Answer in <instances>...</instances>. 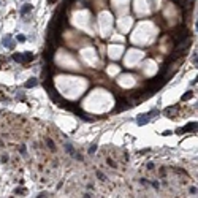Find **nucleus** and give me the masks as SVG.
<instances>
[{
	"instance_id": "1",
	"label": "nucleus",
	"mask_w": 198,
	"mask_h": 198,
	"mask_svg": "<svg viewBox=\"0 0 198 198\" xmlns=\"http://www.w3.org/2000/svg\"><path fill=\"white\" fill-rule=\"evenodd\" d=\"M189 48H190V37H187L186 40H182V41H179V43H176V49L173 51V59H178L179 55H182Z\"/></svg>"
},
{
	"instance_id": "2",
	"label": "nucleus",
	"mask_w": 198,
	"mask_h": 198,
	"mask_svg": "<svg viewBox=\"0 0 198 198\" xmlns=\"http://www.w3.org/2000/svg\"><path fill=\"white\" fill-rule=\"evenodd\" d=\"M32 59H33L32 52H16V54H13V60H16L19 63H29Z\"/></svg>"
},
{
	"instance_id": "3",
	"label": "nucleus",
	"mask_w": 198,
	"mask_h": 198,
	"mask_svg": "<svg viewBox=\"0 0 198 198\" xmlns=\"http://www.w3.org/2000/svg\"><path fill=\"white\" fill-rule=\"evenodd\" d=\"M187 37H189V30L186 29V27H179V29L173 33V40L176 41V43H179V41L186 40Z\"/></svg>"
},
{
	"instance_id": "4",
	"label": "nucleus",
	"mask_w": 198,
	"mask_h": 198,
	"mask_svg": "<svg viewBox=\"0 0 198 198\" xmlns=\"http://www.w3.org/2000/svg\"><path fill=\"white\" fill-rule=\"evenodd\" d=\"M155 114H159L157 109H154V111H151V112H146V114H139V116L136 117V119H138L136 124H138V125H144V124L149 122V119H151L152 116H155Z\"/></svg>"
},
{
	"instance_id": "5",
	"label": "nucleus",
	"mask_w": 198,
	"mask_h": 198,
	"mask_svg": "<svg viewBox=\"0 0 198 198\" xmlns=\"http://www.w3.org/2000/svg\"><path fill=\"white\" fill-rule=\"evenodd\" d=\"M129 108H130V103L127 102L125 98H122V97H121V98L117 100V108H116L114 111H116V112H119V111H125V109H129Z\"/></svg>"
},
{
	"instance_id": "6",
	"label": "nucleus",
	"mask_w": 198,
	"mask_h": 198,
	"mask_svg": "<svg viewBox=\"0 0 198 198\" xmlns=\"http://www.w3.org/2000/svg\"><path fill=\"white\" fill-rule=\"evenodd\" d=\"M176 2H178L181 8L186 10V11L192 10V6H193V0H176Z\"/></svg>"
},
{
	"instance_id": "7",
	"label": "nucleus",
	"mask_w": 198,
	"mask_h": 198,
	"mask_svg": "<svg viewBox=\"0 0 198 198\" xmlns=\"http://www.w3.org/2000/svg\"><path fill=\"white\" fill-rule=\"evenodd\" d=\"M2 45H3L5 48H8V49H13V48H15V43H13L11 35H5L3 40H2Z\"/></svg>"
},
{
	"instance_id": "8",
	"label": "nucleus",
	"mask_w": 198,
	"mask_h": 198,
	"mask_svg": "<svg viewBox=\"0 0 198 198\" xmlns=\"http://www.w3.org/2000/svg\"><path fill=\"white\" fill-rule=\"evenodd\" d=\"M196 129V122H189L186 127H182V129L178 130V133H186V132H190V130H193Z\"/></svg>"
},
{
	"instance_id": "9",
	"label": "nucleus",
	"mask_w": 198,
	"mask_h": 198,
	"mask_svg": "<svg viewBox=\"0 0 198 198\" xmlns=\"http://www.w3.org/2000/svg\"><path fill=\"white\" fill-rule=\"evenodd\" d=\"M178 111H179V106H176V105H174V106H171V108H166V109H165V116H168V117H173V116H174Z\"/></svg>"
},
{
	"instance_id": "10",
	"label": "nucleus",
	"mask_w": 198,
	"mask_h": 198,
	"mask_svg": "<svg viewBox=\"0 0 198 198\" xmlns=\"http://www.w3.org/2000/svg\"><path fill=\"white\" fill-rule=\"evenodd\" d=\"M37 84H38L37 78H30V79L25 82V87H27V89H30V87H35V86H37Z\"/></svg>"
},
{
	"instance_id": "11",
	"label": "nucleus",
	"mask_w": 198,
	"mask_h": 198,
	"mask_svg": "<svg viewBox=\"0 0 198 198\" xmlns=\"http://www.w3.org/2000/svg\"><path fill=\"white\" fill-rule=\"evenodd\" d=\"M30 10H32V5H24V6H22V8H21V15H22V16H24V15H25V13H29Z\"/></svg>"
},
{
	"instance_id": "12",
	"label": "nucleus",
	"mask_w": 198,
	"mask_h": 198,
	"mask_svg": "<svg viewBox=\"0 0 198 198\" xmlns=\"http://www.w3.org/2000/svg\"><path fill=\"white\" fill-rule=\"evenodd\" d=\"M192 97H193V92H190V90H189L187 94L182 97V102H186V100H190V98H192Z\"/></svg>"
},
{
	"instance_id": "13",
	"label": "nucleus",
	"mask_w": 198,
	"mask_h": 198,
	"mask_svg": "<svg viewBox=\"0 0 198 198\" xmlns=\"http://www.w3.org/2000/svg\"><path fill=\"white\" fill-rule=\"evenodd\" d=\"M67 151H68L70 154H72V155H75V149L72 147V144H70V143H67Z\"/></svg>"
},
{
	"instance_id": "14",
	"label": "nucleus",
	"mask_w": 198,
	"mask_h": 198,
	"mask_svg": "<svg viewBox=\"0 0 198 198\" xmlns=\"http://www.w3.org/2000/svg\"><path fill=\"white\" fill-rule=\"evenodd\" d=\"M46 143H48V146H49V149H54V143H52V139L46 138Z\"/></svg>"
},
{
	"instance_id": "15",
	"label": "nucleus",
	"mask_w": 198,
	"mask_h": 198,
	"mask_svg": "<svg viewBox=\"0 0 198 198\" xmlns=\"http://www.w3.org/2000/svg\"><path fill=\"white\" fill-rule=\"evenodd\" d=\"M95 151H97V144H92V146H90V149H89V154H94Z\"/></svg>"
},
{
	"instance_id": "16",
	"label": "nucleus",
	"mask_w": 198,
	"mask_h": 198,
	"mask_svg": "<svg viewBox=\"0 0 198 198\" xmlns=\"http://www.w3.org/2000/svg\"><path fill=\"white\" fill-rule=\"evenodd\" d=\"M97 176H98V178H100L102 181H106V178H105V176H103V174H102L100 171H98V173H97Z\"/></svg>"
},
{
	"instance_id": "17",
	"label": "nucleus",
	"mask_w": 198,
	"mask_h": 198,
	"mask_svg": "<svg viewBox=\"0 0 198 198\" xmlns=\"http://www.w3.org/2000/svg\"><path fill=\"white\" fill-rule=\"evenodd\" d=\"M18 40L19 41H25V37H24V35H18Z\"/></svg>"
},
{
	"instance_id": "18",
	"label": "nucleus",
	"mask_w": 198,
	"mask_h": 198,
	"mask_svg": "<svg viewBox=\"0 0 198 198\" xmlns=\"http://www.w3.org/2000/svg\"><path fill=\"white\" fill-rule=\"evenodd\" d=\"M38 196H40V198H41V196H49V193H48V192H41Z\"/></svg>"
},
{
	"instance_id": "19",
	"label": "nucleus",
	"mask_w": 198,
	"mask_h": 198,
	"mask_svg": "<svg viewBox=\"0 0 198 198\" xmlns=\"http://www.w3.org/2000/svg\"><path fill=\"white\" fill-rule=\"evenodd\" d=\"M108 163H109V165H111V166H116V163H114V162H112V160H111V159H108Z\"/></svg>"
},
{
	"instance_id": "20",
	"label": "nucleus",
	"mask_w": 198,
	"mask_h": 198,
	"mask_svg": "<svg viewBox=\"0 0 198 198\" xmlns=\"http://www.w3.org/2000/svg\"><path fill=\"white\" fill-rule=\"evenodd\" d=\"M16 193H24V189H16Z\"/></svg>"
},
{
	"instance_id": "21",
	"label": "nucleus",
	"mask_w": 198,
	"mask_h": 198,
	"mask_svg": "<svg viewBox=\"0 0 198 198\" xmlns=\"http://www.w3.org/2000/svg\"><path fill=\"white\" fill-rule=\"evenodd\" d=\"M55 2H57V0H48V3H51V5H52V3H55Z\"/></svg>"
}]
</instances>
